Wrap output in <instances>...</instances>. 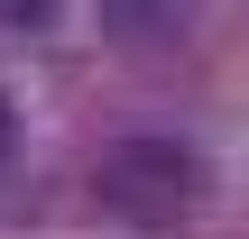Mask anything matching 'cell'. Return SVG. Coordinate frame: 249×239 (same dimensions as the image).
<instances>
[{
  "mask_svg": "<svg viewBox=\"0 0 249 239\" xmlns=\"http://www.w3.org/2000/svg\"><path fill=\"white\" fill-rule=\"evenodd\" d=\"M102 193H111L120 212H139V221H166V212L194 203V157H185L176 138H120V147L102 157Z\"/></svg>",
  "mask_w": 249,
  "mask_h": 239,
  "instance_id": "cell-1",
  "label": "cell"
},
{
  "mask_svg": "<svg viewBox=\"0 0 249 239\" xmlns=\"http://www.w3.org/2000/svg\"><path fill=\"white\" fill-rule=\"evenodd\" d=\"M9 157H18V120H9V92H0V184H9Z\"/></svg>",
  "mask_w": 249,
  "mask_h": 239,
  "instance_id": "cell-2",
  "label": "cell"
}]
</instances>
